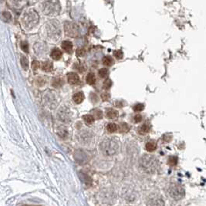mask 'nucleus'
<instances>
[{"label":"nucleus","instance_id":"1","mask_svg":"<svg viewBox=\"0 0 206 206\" xmlns=\"http://www.w3.org/2000/svg\"><path fill=\"white\" fill-rule=\"evenodd\" d=\"M100 151L105 156H113L119 150L120 144L115 138H105L100 143Z\"/></svg>","mask_w":206,"mask_h":206},{"label":"nucleus","instance_id":"2","mask_svg":"<svg viewBox=\"0 0 206 206\" xmlns=\"http://www.w3.org/2000/svg\"><path fill=\"white\" fill-rule=\"evenodd\" d=\"M140 168L146 173L152 174L157 170L158 161L154 156L150 154H144L139 161Z\"/></svg>","mask_w":206,"mask_h":206},{"label":"nucleus","instance_id":"3","mask_svg":"<svg viewBox=\"0 0 206 206\" xmlns=\"http://www.w3.org/2000/svg\"><path fill=\"white\" fill-rule=\"evenodd\" d=\"M39 15L34 10H29L24 13L22 18V23L24 28L30 29L35 27L39 22Z\"/></svg>","mask_w":206,"mask_h":206},{"label":"nucleus","instance_id":"4","mask_svg":"<svg viewBox=\"0 0 206 206\" xmlns=\"http://www.w3.org/2000/svg\"><path fill=\"white\" fill-rule=\"evenodd\" d=\"M61 6L59 0H48L43 4V10L46 15H56L60 12Z\"/></svg>","mask_w":206,"mask_h":206},{"label":"nucleus","instance_id":"5","mask_svg":"<svg viewBox=\"0 0 206 206\" xmlns=\"http://www.w3.org/2000/svg\"><path fill=\"white\" fill-rule=\"evenodd\" d=\"M168 193H169L170 196L176 201H179V200L182 199L185 197V195L184 188L180 185L179 184H174V183L171 184L169 186Z\"/></svg>","mask_w":206,"mask_h":206},{"label":"nucleus","instance_id":"6","mask_svg":"<svg viewBox=\"0 0 206 206\" xmlns=\"http://www.w3.org/2000/svg\"><path fill=\"white\" fill-rule=\"evenodd\" d=\"M46 30H47L48 36H49V38L52 39V40H59V38L60 37L61 30L60 28V25H59L58 22H56V21H50V22L47 24Z\"/></svg>","mask_w":206,"mask_h":206},{"label":"nucleus","instance_id":"7","mask_svg":"<svg viewBox=\"0 0 206 206\" xmlns=\"http://www.w3.org/2000/svg\"><path fill=\"white\" fill-rule=\"evenodd\" d=\"M66 35L70 37H75L79 34V27L76 23L67 22L64 25Z\"/></svg>","mask_w":206,"mask_h":206},{"label":"nucleus","instance_id":"8","mask_svg":"<svg viewBox=\"0 0 206 206\" xmlns=\"http://www.w3.org/2000/svg\"><path fill=\"white\" fill-rule=\"evenodd\" d=\"M147 206H165L163 198L158 194L149 195L147 199Z\"/></svg>","mask_w":206,"mask_h":206},{"label":"nucleus","instance_id":"9","mask_svg":"<svg viewBox=\"0 0 206 206\" xmlns=\"http://www.w3.org/2000/svg\"><path fill=\"white\" fill-rule=\"evenodd\" d=\"M57 116H58L59 120L62 121L63 123L68 124L71 121V113H70V110L66 107H63L59 110Z\"/></svg>","mask_w":206,"mask_h":206},{"label":"nucleus","instance_id":"10","mask_svg":"<svg viewBox=\"0 0 206 206\" xmlns=\"http://www.w3.org/2000/svg\"><path fill=\"white\" fill-rule=\"evenodd\" d=\"M73 157H74L75 161L79 165H84L85 163H87V160H88L87 154L82 150H77L75 151Z\"/></svg>","mask_w":206,"mask_h":206},{"label":"nucleus","instance_id":"11","mask_svg":"<svg viewBox=\"0 0 206 206\" xmlns=\"http://www.w3.org/2000/svg\"><path fill=\"white\" fill-rule=\"evenodd\" d=\"M67 80H68L69 84H72V85H75L79 83L80 79L79 76L76 73H69L67 74Z\"/></svg>","mask_w":206,"mask_h":206},{"label":"nucleus","instance_id":"12","mask_svg":"<svg viewBox=\"0 0 206 206\" xmlns=\"http://www.w3.org/2000/svg\"><path fill=\"white\" fill-rule=\"evenodd\" d=\"M80 139L83 144H87L90 142L91 139V134L89 131L84 130L80 134Z\"/></svg>","mask_w":206,"mask_h":206},{"label":"nucleus","instance_id":"13","mask_svg":"<svg viewBox=\"0 0 206 206\" xmlns=\"http://www.w3.org/2000/svg\"><path fill=\"white\" fill-rule=\"evenodd\" d=\"M56 134L59 137L62 139H67V137L69 136V132L67 130V128L64 127H59L56 130Z\"/></svg>","mask_w":206,"mask_h":206},{"label":"nucleus","instance_id":"14","mask_svg":"<svg viewBox=\"0 0 206 206\" xmlns=\"http://www.w3.org/2000/svg\"><path fill=\"white\" fill-rule=\"evenodd\" d=\"M62 48L65 52H68V53H71L73 52V44L71 42L68 41V40H65L63 42Z\"/></svg>","mask_w":206,"mask_h":206},{"label":"nucleus","instance_id":"15","mask_svg":"<svg viewBox=\"0 0 206 206\" xmlns=\"http://www.w3.org/2000/svg\"><path fill=\"white\" fill-rule=\"evenodd\" d=\"M156 148H157V142L154 141H148V142L145 144L146 151H149V152L154 151L156 150Z\"/></svg>","mask_w":206,"mask_h":206},{"label":"nucleus","instance_id":"16","mask_svg":"<svg viewBox=\"0 0 206 206\" xmlns=\"http://www.w3.org/2000/svg\"><path fill=\"white\" fill-rule=\"evenodd\" d=\"M106 116L109 119H116L118 117V112L116 110L110 108V109L107 110Z\"/></svg>","mask_w":206,"mask_h":206},{"label":"nucleus","instance_id":"17","mask_svg":"<svg viewBox=\"0 0 206 206\" xmlns=\"http://www.w3.org/2000/svg\"><path fill=\"white\" fill-rule=\"evenodd\" d=\"M62 56V52H61L60 49H57V48H55L52 50L51 52V57H52L53 60H58L60 59L61 58Z\"/></svg>","mask_w":206,"mask_h":206},{"label":"nucleus","instance_id":"18","mask_svg":"<svg viewBox=\"0 0 206 206\" xmlns=\"http://www.w3.org/2000/svg\"><path fill=\"white\" fill-rule=\"evenodd\" d=\"M73 100L76 104H79L83 102V100H84V95L82 92H78L76 94H75L73 97Z\"/></svg>","mask_w":206,"mask_h":206},{"label":"nucleus","instance_id":"19","mask_svg":"<svg viewBox=\"0 0 206 206\" xmlns=\"http://www.w3.org/2000/svg\"><path fill=\"white\" fill-rule=\"evenodd\" d=\"M151 130V127H150L149 125L148 124H142L141 126H140L139 128L138 129V132L140 134H148V132L150 131Z\"/></svg>","mask_w":206,"mask_h":206},{"label":"nucleus","instance_id":"20","mask_svg":"<svg viewBox=\"0 0 206 206\" xmlns=\"http://www.w3.org/2000/svg\"><path fill=\"white\" fill-rule=\"evenodd\" d=\"M80 178L82 180L83 182L85 183L86 185H87V186L91 185V183H92V180H91V178H90L89 176H87V174H82V173H81V174H80Z\"/></svg>","mask_w":206,"mask_h":206},{"label":"nucleus","instance_id":"21","mask_svg":"<svg viewBox=\"0 0 206 206\" xmlns=\"http://www.w3.org/2000/svg\"><path fill=\"white\" fill-rule=\"evenodd\" d=\"M52 68H53V65H52V63L50 61H46V62H43L42 64V70L46 72L51 71Z\"/></svg>","mask_w":206,"mask_h":206},{"label":"nucleus","instance_id":"22","mask_svg":"<svg viewBox=\"0 0 206 206\" xmlns=\"http://www.w3.org/2000/svg\"><path fill=\"white\" fill-rule=\"evenodd\" d=\"M83 120L84 121V122L86 123L88 125H91L94 122V116L91 115V114H86V115L83 116Z\"/></svg>","mask_w":206,"mask_h":206},{"label":"nucleus","instance_id":"23","mask_svg":"<svg viewBox=\"0 0 206 206\" xmlns=\"http://www.w3.org/2000/svg\"><path fill=\"white\" fill-rule=\"evenodd\" d=\"M86 81H87V84H90V85H93V84H95L96 77H95V76H94V73H88L87 77H86Z\"/></svg>","mask_w":206,"mask_h":206},{"label":"nucleus","instance_id":"24","mask_svg":"<svg viewBox=\"0 0 206 206\" xmlns=\"http://www.w3.org/2000/svg\"><path fill=\"white\" fill-rule=\"evenodd\" d=\"M102 63H103V65L110 67V66L113 65L114 60H113V59L111 56H106L103 57V60H102Z\"/></svg>","mask_w":206,"mask_h":206},{"label":"nucleus","instance_id":"25","mask_svg":"<svg viewBox=\"0 0 206 206\" xmlns=\"http://www.w3.org/2000/svg\"><path fill=\"white\" fill-rule=\"evenodd\" d=\"M63 84H64V80L61 78H55L52 82V87H56V88H60V87H62Z\"/></svg>","mask_w":206,"mask_h":206},{"label":"nucleus","instance_id":"26","mask_svg":"<svg viewBox=\"0 0 206 206\" xmlns=\"http://www.w3.org/2000/svg\"><path fill=\"white\" fill-rule=\"evenodd\" d=\"M20 62H21V65H22V67H23L24 70H27V69L29 68V63L28 59H27L26 56H21Z\"/></svg>","mask_w":206,"mask_h":206},{"label":"nucleus","instance_id":"27","mask_svg":"<svg viewBox=\"0 0 206 206\" xmlns=\"http://www.w3.org/2000/svg\"><path fill=\"white\" fill-rule=\"evenodd\" d=\"M107 130H108V132L110 133H114V132L117 131L118 130V127L116 124H114V123H110V124H107Z\"/></svg>","mask_w":206,"mask_h":206},{"label":"nucleus","instance_id":"28","mask_svg":"<svg viewBox=\"0 0 206 206\" xmlns=\"http://www.w3.org/2000/svg\"><path fill=\"white\" fill-rule=\"evenodd\" d=\"M178 157H175V156H171V157H168V164L170 166H175L177 164H178Z\"/></svg>","mask_w":206,"mask_h":206},{"label":"nucleus","instance_id":"29","mask_svg":"<svg viewBox=\"0 0 206 206\" xmlns=\"http://www.w3.org/2000/svg\"><path fill=\"white\" fill-rule=\"evenodd\" d=\"M1 17H2V20H4L5 22H10L12 19V15L9 12H3L1 14Z\"/></svg>","mask_w":206,"mask_h":206},{"label":"nucleus","instance_id":"30","mask_svg":"<svg viewBox=\"0 0 206 206\" xmlns=\"http://www.w3.org/2000/svg\"><path fill=\"white\" fill-rule=\"evenodd\" d=\"M92 113H93L92 115L94 116V119H97V120L101 119L102 117H103V114H102V111H100V110H98V109L94 110V111H92Z\"/></svg>","mask_w":206,"mask_h":206},{"label":"nucleus","instance_id":"31","mask_svg":"<svg viewBox=\"0 0 206 206\" xmlns=\"http://www.w3.org/2000/svg\"><path fill=\"white\" fill-rule=\"evenodd\" d=\"M129 130H130V127H129L128 124H126V123H121L119 125V131L127 132Z\"/></svg>","mask_w":206,"mask_h":206},{"label":"nucleus","instance_id":"32","mask_svg":"<svg viewBox=\"0 0 206 206\" xmlns=\"http://www.w3.org/2000/svg\"><path fill=\"white\" fill-rule=\"evenodd\" d=\"M144 109V105L143 103H137L133 107V110L135 112H141Z\"/></svg>","mask_w":206,"mask_h":206},{"label":"nucleus","instance_id":"33","mask_svg":"<svg viewBox=\"0 0 206 206\" xmlns=\"http://www.w3.org/2000/svg\"><path fill=\"white\" fill-rule=\"evenodd\" d=\"M99 76L101 78H105L108 75V70L107 68H102L98 71Z\"/></svg>","mask_w":206,"mask_h":206},{"label":"nucleus","instance_id":"34","mask_svg":"<svg viewBox=\"0 0 206 206\" xmlns=\"http://www.w3.org/2000/svg\"><path fill=\"white\" fill-rule=\"evenodd\" d=\"M171 139H172V135L171 134H164L162 136V140L165 141V142H170L171 141Z\"/></svg>","mask_w":206,"mask_h":206},{"label":"nucleus","instance_id":"35","mask_svg":"<svg viewBox=\"0 0 206 206\" xmlns=\"http://www.w3.org/2000/svg\"><path fill=\"white\" fill-rule=\"evenodd\" d=\"M114 56L116 57V58L118 59V60H120V59L123 58V56H124V54H123L122 51L120 50V49H118V50L114 51Z\"/></svg>","mask_w":206,"mask_h":206},{"label":"nucleus","instance_id":"36","mask_svg":"<svg viewBox=\"0 0 206 206\" xmlns=\"http://www.w3.org/2000/svg\"><path fill=\"white\" fill-rule=\"evenodd\" d=\"M20 46H21V49H22L24 52H29V46H28V43H27L26 42H22L20 44Z\"/></svg>","mask_w":206,"mask_h":206},{"label":"nucleus","instance_id":"37","mask_svg":"<svg viewBox=\"0 0 206 206\" xmlns=\"http://www.w3.org/2000/svg\"><path fill=\"white\" fill-rule=\"evenodd\" d=\"M85 49H83V48H79V49H76V54L77 56H84L85 55Z\"/></svg>","mask_w":206,"mask_h":206},{"label":"nucleus","instance_id":"38","mask_svg":"<svg viewBox=\"0 0 206 206\" xmlns=\"http://www.w3.org/2000/svg\"><path fill=\"white\" fill-rule=\"evenodd\" d=\"M111 85H112V83H111V80L107 79L105 80L104 83H103V88H104V89H109L110 87H111Z\"/></svg>","mask_w":206,"mask_h":206},{"label":"nucleus","instance_id":"39","mask_svg":"<svg viewBox=\"0 0 206 206\" xmlns=\"http://www.w3.org/2000/svg\"><path fill=\"white\" fill-rule=\"evenodd\" d=\"M141 121H142V116L141 114H138L134 117V123H139Z\"/></svg>","mask_w":206,"mask_h":206},{"label":"nucleus","instance_id":"40","mask_svg":"<svg viewBox=\"0 0 206 206\" xmlns=\"http://www.w3.org/2000/svg\"><path fill=\"white\" fill-rule=\"evenodd\" d=\"M13 1L15 5L19 6H22V4H23L25 2V0H13Z\"/></svg>","mask_w":206,"mask_h":206},{"label":"nucleus","instance_id":"41","mask_svg":"<svg viewBox=\"0 0 206 206\" xmlns=\"http://www.w3.org/2000/svg\"><path fill=\"white\" fill-rule=\"evenodd\" d=\"M32 67L34 70H37L39 68V63L38 61H33L32 64Z\"/></svg>","mask_w":206,"mask_h":206},{"label":"nucleus","instance_id":"42","mask_svg":"<svg viewBox=\"0 0 206 206\" xmlns=\"http://www.w3.org/2000/svg\"><path fill=\"white\" fill-rule=\"evenodd\" d=\"M101 97L103 100H107L110 98V94L107 93H103L101 95Z\"/></svg>","mask_w":206,"mask_h":206},{"label":"nucleus","instance_id":"43","mask_svg":"<svg viewBox=\"0 0 206 206\" xmlns=\"http://www.w3.org/2000/svg\"><path fill=\"white\" fill-rule=\"evenodd\" d=\"M2 0H0V2H2Z\"/></svg>","mask_w":206,"mask_h":206}]
</instances>
